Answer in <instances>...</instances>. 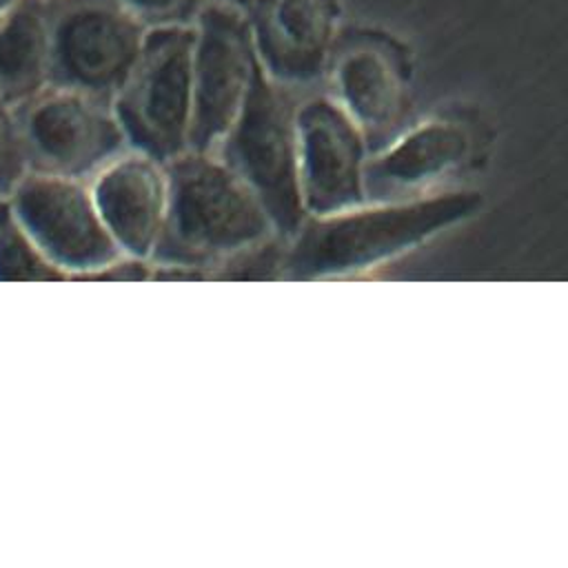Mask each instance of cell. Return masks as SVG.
<instances>
[{
    "instance_id": "d6986e66",
    "label": "cell",
    "mask_w": 568,
    "mask_h": 568,
    "mask_svg": "<svg viewBox=\"0 0 568 568\" xmlns=\"http://www.w3.org/2000/svg\"><path fill=\"white\" fill-rule=\"evenodd\" d=\"M22 0H0V18L4 16V13H9L16 4H20Z\"/></svg>"
},
{
    "instance_id": "7a4b0ae2",
    "label": "cell",
    "mask_w": 568,
    "mask_h": 568,
    "mask_svg": "<svg viewBox=\"0 0 568 568\" xmlns=\"http://www.w3.org/2000/svg\"><path fill=\"white\" fill-rule=\"evenodd\" d=\"M169 202L151 262L206 271L275 231L257 193L213 151L186 149L164 162Z\"/></svg>"
},
{
    "instance_id": "277c9868",
    "label": "cell",
    "mask_w": 568,
    "mask_h": 568,
    "mask_svg": "<svg viewBox=\"0 0 568 568\" xmlns=\"http://www.w3.org/2000/svg\"><path fill=\"white\" fill-rule=\"evenodd\" d=\"M193 44V20L151 27L129 78L113 98L129 146L162 162L189 149Z\"/></svg>"
},
{
    "instance_id": "9c48e42d",
    "label": "cell",
    "mask_w": 568,
    "mask_h": 568,
    "mask_svg": "<svg viewBox=\"0 0 568 568\" xmlns=\"http://www.w3.org/2000/svg\"><path fill=\"white\" fill-rule=\"evenodd\" d=\"M366 149L362 129L328 91L300 95L297 171L306 217L366 202Z\"/></svg>"
},
{
    "instance_id": "5bb4252c",
    "label": "cell",
    "mask_w": 568,
    "mask_h": 568,
    "mask_svg": "<svg viewBox=\"0 0 568 568\" xmlns=\"http://www.w3.org/2000/svg\"><path fill=\"white\" fill-rule=\"evenodd\" d=\"M49 82V2L22 0L0 18V95L16 106Z\"/></svg>"
},
{
    "instance_id": "5b68a950",
    "label": "cell",
    "mask_w": 568,
    "mask_h": 568,
    "mask_svg": "<svg viewBox=\"0 0 568 568\" xmlns=\"http://www.w3.org/2000/svg\"><path fill=\"white\" fill-rule=\"evenodd\" d=\"M29 171L91 180L129 149L113 104L47 84L13 106Z\"/></svg>"
},
{
    "instance_id": "30bf717a",
    "label": "cell",
    "mask_w": 568,
    "mask_h": 568,
    "mask_svg": "<svg viewBox=\"0 0 568 568\" xmlns=\"http://www.w3.org/2000/svg\"><path fill=\"white\" fill-rule=\"evenodd\" d=\"M324 80L328 93L362 129L368 146L379 144L404 113L410 55L399 40L384 31H339Z\"/></svg>"
},
{
    "instance_id": "9a60e30c",
    "label": "cell",
    "mask_w": 568,
    "mask_h": 568,
    "mask_svg": "<svg viewBox=\"0 0 568 568\" xmlns=\"http://www.w3.org/2000/svg\"><path fill=\"white\" fill-rule=\"evenodd\" d=\"M0 280H69L31 240L7 197H0Z\"/></svg>"
},
{
    "instance_id": "4fadbf2b",
    "label": "cell",
    "mask_w": 568,
    "mask_h": 568,
    "mask_svg": "<svg viewBox=\"0 0 568 568\" xmlns=\"http://www.w3.org/2000/svg\"><path fill=\"white\" fill-rule=\"evenodd\" d=\"M473 142L468 131L450 120H428L366 160V202H393L430 189L466 164Z\"/></svg>"
},
{
    "instance_id": "ba28073f",
    "label": "cell",
    "mask_w": 568,
    "mask_h": 568,
    "mask_svg": "<svg viewBox=\"0 0 568 568\" xmlns=\"http://www.w3.org/2000/svg\"><path fill=\"white\" fill-rule=\"evenodd\" d=\"M7 200L31 240L69 280H89L124 255L100 217L89 180L29 171Z\"/></svg>"
},
{
    "instance_id": "2e32d148",
    "label": "cell",
    "mask_w": 568,
    "mask_h": 568,
    "mask_svg": "<svg viewBox=\"0 0 568 568\" xmlns=\"http://www.w3.org/2000/svg\"><path fill=\"white\" fill-rule=\"evenodd\" d=\"M286 251L288 237L271 233L217 264L213 268V280H284Z\"/></svg>"
},
{
    "instance_id": "8992f818",
    "label": "cell",
    "mask_w": 568,
    "mask_h": 568,
    "mask_svg": "<svg viewBox=\"0 0 568 568\" xmlns=\"http://www.w3.org/2000/svg\"><path fill=\"white\" fill-rule=\"evenodd\" d=\"M51 82L113 104L149 27L118 0H47Z\"/></svg>"
},
{
    "instance_id": "ac0fdd59",
    "label": "cell",
    "mask_w": 568,
    "mask_h": 568,
    "mask_svg": "<svg viewBox=\"0 0 568 568\" xmlns=\"http://www.w3.org/2000/svg\"><path fill=\"white\" fill-rule=\"evenodd\" d=\"M144 27L191 22L202 0H118Z\"/></svg>"
},
{
    "instance_id": "6da1fadb",
    "label": "cell",
    "mask_w": 568,
    "mask_h": 568,
    "mask_svg": "<svg viewBox=\"0 0 568 568\" xmlns=\"http://www.w3.org/2000/svg\"><path fill=\"white\" fill-rule=\"evenodd\" d=\"M479 204V193L455 191L308 215L288 240L284 280L348 277L382 266L470 217Z\"/></svg>"
},
{
    "instance_id": "7c38bea8",
    "label": "cell",
    "mask_w": 568,
    "mask_h": 568,
    "mask_svg": "<svg viewBox=\"0 0 568 568\" xmlns=\"http://www.w3.org/2000/svg\"><path fill=\"white\" fill-rule=\"evenodd\" d=\"M89 182L100 217L124 255L151 260L169 202L164 162L129 146Z\"/></svg>"
},
{
    "instance_id": "e0dca14e",
    "label": "cell",
    "mask_w": 568,
    "mask_h": 568,
    "mask_svg": "<svg viewBox=\"0 0 568 568\" xmlns=\"http://www.w3.org/2000/svg\"><path fill=\"white\" fill-rule=\"evenodd\" d=\"M29 173L13 106L0 95V197H9Z\"/></svg>"
},
{
    "instance_id": "3957f363",
    "label": "cell",
    "mask_w": 568,
    "mask_h": 568,
    "mask_svg": "<svg viewBox=\"0 0 568 568\" xmlns=\"http://www.w3.org/2000/svg\"><path fill=\"white\" fill-rule=\"evenodd\" d=\"M302 93L271 80L255 64L244 104L213 151L257 193L275 231L288 240L306 220L297 171V102Z\"/></svg>"
},
{
    "instance_id": "52a82bcc",
    "label": "cell",
    "mask_w": 568,
    "mask_h": 568,
    "mask_svg": "<svg viewBox=\"0 0 568 568\" xmlns=\"http://www.w3.org/2000/svg\"><path fill=\"white\" fill-rule=\"evenodd\" d=\"M193 115L189 149L215 151L248 93L255 51L246 9L235 0H202L193 16Z\"/></svg>"
},
{
    "instance_id": "8fae6325",
    "label": "cell",
    "mask_w": 568,
    "mask_h": 568,
    "mask_svg": "<svg viewBox=\"0 0 568 568\" xmlns=\"http://www.w3.org/2000/svg\"><path fill=\"white\" fill-rule=\"evenodd\" d=\"M339 16L342 0H248L246 20L257 64L271 80L308 91L326 78Z\"/></svg>"
}]
</instances>
